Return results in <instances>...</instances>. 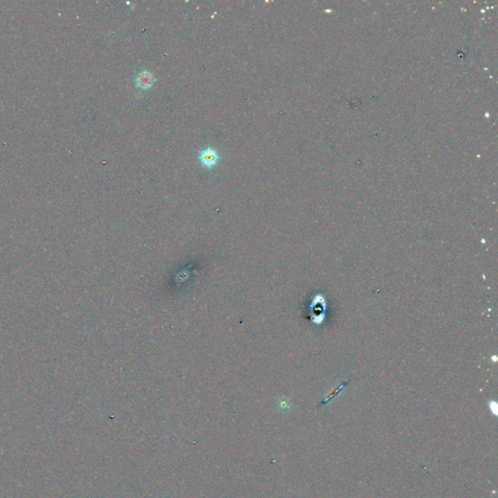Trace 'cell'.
Wrapping results in <instances>:
<instances>
[{
	"label": "cell",
	"instance_id": "6da1fadb",
	"mask_svg": "<svg viewBox=\"0 0 498 498\" xmlns=\"http://www.w3.org/2000/svg\"><path fill=\"white\" fill-rule=\"evenodd\" d=\"M197 159L202 166L207 169H212L218 164L221 157L215 148L207 146L198 152Z\"/></svg>",
	"mask_w": 498,
	"mask_h": 498
},
{
	"label": "cell",
	"instance_id": "7a4b0ae2",
	"mask_svg": "<svg viewBox=\"0 0 498 498\" xmlns=\"http://www.w3.org/2000/svg\"><path fill=\"white\" fill-rule=\"evenodd\" d=\"M156 83V78L152 72L147 69L141 70L135 77V86L141 90H149Z\"/></svg>",
	"mask_w": 498,
	"mask_h": 498
}]
</instances>
